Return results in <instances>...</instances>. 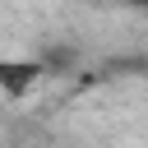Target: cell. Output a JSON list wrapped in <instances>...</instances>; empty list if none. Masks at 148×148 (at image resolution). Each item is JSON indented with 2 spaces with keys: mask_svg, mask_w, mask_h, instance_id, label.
Returning a JSON list of instances; mask_svg holds the SVG:
<instances>
[{
  "mask_svg": "<svg viewBox=\"0 0 148 148\" xmlns=\"http://www.w3.org/2000/svg\"><path fill=\"white\" fill-rule=\"evenodd\" d=\"M42 74H46V65L37 56H0V92L14 97V102L32 97L37 83H42Z\"/></svg>",
  "mask_w": 148,
  "mask_h": 148,
  "instance_id": "cell-1",
  "label": "cell"
},
{
  "mask_svg": "<svg viewBox=\"0 0 148 148\" xmlns=\"http://www.w3.org/2000/svg\"><path fill=\"white\" fill-rule=\"evenodd\" d=\"M125 5H134V9H148V0H125Z\"/></svg>",
  "mask_w": 148,
  "mask_h": 148,
  "instance_id": "cell-2",
  "label": "cell"
}]
</instances>
